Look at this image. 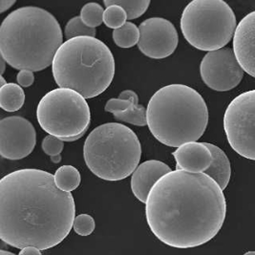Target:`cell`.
Returning a JSON list of instances; mask_svg holds the SVG:
<instances>
[{
	"label": "cell",
	"instance_id": "obj_1",
	"mask_svg": "<svg viewBox=\"0 0 255 255\" xmlns=\"http://www.w3.org/2000/svg\"><path fill=\"white\" fill-rule=\"evenodd\" d=\"M75 214L73 195L47 171L24 168L0 181V238L11 247L46 251L58 246L71 232Z\"/></svg>",
	"mask_w": 255,
	"mask_h": 255
},
{
	"label": "cell",
	"instance_id": "obj_29",
	"mask_svg": "<svg viewBox=\"0 0 255 255\" xmlns=\"http://www.w3.org/2000/svg\"><path fill=\"white\" fill-rule=\"evenodd\" d=\"M120 100H125V101H131L136 105H139V97L138 95L135 93L132 90H125L119 96Z\"/></svg>",
	"mask_w": 255,
	"mask_h": 255
},
{
	"label": "cell",
	"instance_id": "obj_16",
	"mask_svg": "<svg viewBox=\"0 0 255 255\" xmlns=\"http://www.w3.org/2000/svg\"><path fill=\"white\" fill-rule=\"evenodd\" d=\"M212 154V162L209 169L205 171V174L212 178L222 188L226 189L232 177L231 162L226 153L212 143L205 142Z\"/></svg>",
	"mask_w": 255,
	"mask_h": 255
},
{
	"label": "cell",
	"instance_id": "obj_5",
	"mask_svg": "<svg viewBox=\"0 0 255 255\" xmlns=\"http://www.w3.org/2000/svg\"><path fill=\"white\" fill-rule=\"evenodd\" d=\"M111 50L96 37L81 36L66 40L52 64L59 88L71 89L85 100L98 97L110 86L115 76Z\"/></svg>",
	"mask_w": 255,
	"mask_h": 255
},
{
	"label": "cell",
	"instance_id": "obj_18",
	"mask_svg": "<svg viewBox=\"0 0 255 255\" xmlns=\"http://www.w3.org/2000/svg\"><path fill=\"white\" fill-rule=\"evenodd\" d=\"M54 177L57 186L65 192H71L77 189L81 184V173L72 165L60 166L56 171Z\"/></svg>",
	"mask_w": 255,
	"mask_h": 255
},
{
	"label": "cell",
	"instance_id": "obj_31",
	"mask_svg": "<svg viewBox=\"0 0 255 255\" xmlns=\"http://www.w3.org/2000/svg\"><path fill=\"white\" fill-rule=\"evenodd\" d=\"M13 4H15V0H1L0 1V12L3 13L8 9H10Z\"/></svg>",
	"mask_w": 255,
	"mask_h": 255
},
{
	"label": "cell",
	"instance_id": "obj_30",
	"mask_svg": "<svg viewBox=\"0 0 255 255\" xmlns=\"http://www.w3.org/2000/svg\"><path fill=\"white\" fill-rule=\"evenodd\" d=\"M18 255H42L40 251L36 248H33V247H28L25 248L23 250H20V253Z\"/></svg>",
	"mask_w": 255,
	"mask_h": 255
},
{
	"label": "cell",
	"instance_id": "obj_13",
	"mask_svg": "<svg viewBox=\"0 0 255 255\" xmlns=\"http://www.w3.org/2000/svg\"><path fill=\"white\" fill-rule=\"evenodd\" d=\"M233 52L242 69L255 78V11L247 14L237 25Z\"/></svg>",
	"mask_w": 255,
	"mask_h": 255
},
{
	"label": "cell",
	"instance_id": "obj_19",
	"mask_svg": "<svg viewBox=\"0 0 255 255\" xmlns=\"http://www.w3.org/2000/svg\"><path fill=\"white\" fill-rule=\"evenodd\" d=\"M112 35L117 46L121 48H131L139 43V28L130 21L127 22L120 29L114 30Z\"/></svg>",
	"mask_w": 255,
	"mask_h": 255
},
{
	"label": "cell",
	"instance_id": "obj_4",
	"mask_svg": "<svg viewBox=\"0 0 255 255\" xmlns=\"http://www.w3.org/2000/svg\"><path fill=\"white\" fill-rule=\"evenodd\" d=\"M146 121L154 138L164 145L180 147L204 135L209 109L195 89L185 84H169L151 97Z\"/></svg>",
	"mask_w": 255,
	"mask_h": 255
},
{
	"label": "cell",
	"instance_id": "obj_34",
	"mask_svg": "<svg viewBox=\"0 0 255 255\" xmlns=\"http://www.w3.org/2000/svg\"><path fill=\"white\" fill-rule=\"evenodd\" d=\"M0 80H1V83H0V84H1V87H2V86H4V85H6V84L8 83V82H6L5 80H4L3 76H1V77H0Z\"/></svg>",
	"mask_w": 255,
	"mask_h": 255
},
{
	"label": "cell",
	"instance_id": "obj_14",
	"mask_svg": "<svg viewBox=\"0 0 255 255\" xmlns=\"http://www.w3.org/2000/svg\"><path fill=\"white\" fill-rule=\"evenodd\" d=\"M176 170L205 173L212 162V154L205 142H188L173 152Z\"/></svg>",
	"mask_w": 255,
	"mask_h": 255
},
{
	"label": "cell",
	"instance_id": "obj_6",
	"mask_svg": "<svg viewBox=\"0 0 255 255\" xmlns=\"http://www.w3.org/2000/svg\"><path fill=\"white\" fill-rule=\"evenodd\" d=\"M87 167L105 181H121L134 173L141 157L136 133L119 123H108L92 130L83 146Z\"/></svg>",
	"mask_w": 255,
	"mask_h": 255
},
{
	"label": "cell",
	"instance_id": "obj_32",
	"mask_svg": "<svg viewBox=\"0 0 255 255\" xmlns=\"http://www.w3.org/2000/svg\"><path fill=\"white\" fill-rule=\"evenodd\" d=\"M0 61H1V76H3L5 69H6V60L3 58V57L0 58Z\"/></svg>",
	"mask_w": 255,
	"mask_h": 255
},
{
	"label": "cell",
	"instance_id": "obj_15",
	"mask_svg": "<svg viewBox=\"0 0 255 255\" xmlns=\"http://www.w3.org/2000/svg\"><path fill=\"white\" fill-rule=\"evenodd\" d=\"M171 171V168L161 161L150 160L142 162L131 177L133 194L141 203L145 204L152 187L162 177Z\"/></svg>",
	"mask_w": 255,
	"mask_h": 255
},
{
	"label": "cell",
	"instance_id": "obj_26",
	"mask_svg": "<svg viewBox=\"0 0 255 255\" xmlns=\"http://www.w3.org/2000/svg\"><path fill=\"white\" fill-rule=\"evenodd\" d=\"M95 220L89 214H80L74 221V231L80 236H88L95 231Z\"/></svg>",
	"mask_w": 255,
	"mask_h": 255
},
{
	"label": "cell",
	"instance_id": "obj_33",
	"mask_svg": "<svg viewBox=\"0 0 255 255\" xmlns=\"http://www.w3.org/2000/svg\"><path fill=\"white\" fill-rule=\"evenodd\" d=\"M0 255H13L12 253H10L8 251H4V250H1L0 251Z\"/></svg>",
	"mask_w": 255,
	"mask_h": 255
},
{
	"label": "cell",
	"instance_id": "obj_8",
	"mask_svg": "<svg viewBox=\"0 0 255 255\" xmlns=\"http://www.w3.org/2000/svg\"><path fill=\"white\" fill-rule=\"evenodd\" d=\"M37 122L46 133L63 140L81 138L89 128L90 107L74 90L57 88L46 95L36 108Z\"/></svg>",
	"mask_w": 255,
	"mask_h": 255
},
{
	"label": "cell",
	"instance_id": "obj_23",
	"mask_svg": "<svg viewBox=\"0 0 255 255\" xmlns=\"http://www.w3.org/2000/svg\"><path fill=\"white\" fill-rule=\"evenodd\" d=\"M114 118L119 122L128 123L137 127H145L147 125L146 110L145 107L141 105L134 106L127 112L115 114Z\"/></svg>",
	"mask_w": 255,
	"mask_h": 255
},
{
	"label": "cell",
	"instance_id": "obj_24",
	"mask_svg": "<svg viewBox=\"0 0 255 255\" xmlns=\"http://www.w3.org/2000/svg\"><path fill=\"white\" fill-rule=\"evenodd\" d=\"M128 14L126 11L118 6V5H112L106 7L104 13V23L111 29H120L125 24L127 23Z\"/></svg>",
	"mask_w": 255,
	"mask_h": 255
},
{
	"label": "cell",
	"instance_id": "obj_2",
	"mask_svg": "<svg viewBox=\"0 0 255 255\" xmlns=\"http://www.w3.org/2000/svg\"><path fill=\"white\" fill-rule=\"evenodd\" d=\"M226 214L222 188L205 173L171 171L152 187L145 203L151 232L176 249L208 243L220 232Z\"/></svg>",
	"mask_w": 255,
	"mask_h": 255
},
{
	"label": "cell",
	"instance_id": "obj_35",
	"mask_svg": "<svg viewBox=\"0 0 255 255\" xmlns=\"http://www.w3.org/2000/svg\"><path fill=\"white\" fill-rule=\"evenodd\" d=\"M244 255H255V252H248L247 254H245Z\"/></svg>",
	"mask_w": 255,
	"mask_h": 255
},
{
	"label": "cell",
	"instance_id": "obj_28",
	"mask_svg": "<svg viewBox=\"0 0 255 255\" xmlns=\"http://www.w3.org/2000/svg\"><path fill=\"white\" fill-rule=\"evenodd\" d=\"M16 80H17V83H18L19 86H21V87H29L35 81L34 72L29 71V70L19 71V73L17 74Z\"/></svg>",
	"mask_w": 255,
	"mask_h": 255
},
{
	"label": "cell",
	"instance_id": "obj_10",
	"mask_svg": "<svg viewBox=\"0 0 255 255\" xmlns=\"http://www.w3.org/2000/svg\"><path fill=\"white\" fill-rule=\"evenodd\" d=\"M201 78L210 89L226 92L235 88L243 80L244 70L234 52L222 48L209 52L201 61Z\"/></svg>",
	"mask_w": 255,
	"mask_h": 255
},
{
	"label": "cell",
	"instance_id": "obj_17",
	"mask_svg": "<svg viewBox=\"0 0 255 255\" xmlns=\"http://www.w3.org/2000/svg\"><path fill=\"white\" fill-rule=\"evenodd\" d=\"M25 103V94L21 86L15 83H7L0 87V106L7 112L19 110Z\"/></svg>",
	"mask_w": 255,
	"mask_h": 255
},
{
	"label": "cell",
	"instance_id": "obj_21",
	"mask_svg": "<svg viewBox=\"0 0 255 255\" xmlns=\"http://www.w3.org/2000/svg\"><path fill=\"white\" fill-rule=\"evenodd\" d=\"M105 10L99 3H87L81 11V16L84 24L90 28H96L104 22Z\"/></svg>",
	"mask_w": 255,
	"mask_h": 255
},
{
	"label": "cell",
	"instance_id": "obj_12",
	"mask_svg": "<svg viewBox=\"0 0 255 255\" xmlns=\"http://www.w3.org/2000/svg\"><path fill=\"white\" fill-rule=\"evenodd\" d=\"M139 51L146 57L162 59L171 56L179 43L174 25L162 17H151L139 24Z\"/></svg>",
	"mask_w": 255,
	"mask_h": 255
},
{
	"label": "cell",
	"instance_id": "obj_25",
	"mask_svg": "<svg viewBox=\"0 0 255 255\" xmlns=\"http://www.w3.org/2000/svg\"><path fill=\"white\" fill-rule=\"evenodd\" d=\"M44 153L51 157V161L58 163L61 161L60 153L64 148V141L54 136H46L41 143Z\"/></svg>",
	"mask_w": 255,
	"mask_h": 255
},
{
	"label": "cell",
	"instance_id": "obj_3",
	"mask_svg": "<svg viewBox=\"0 0 255 255\" xmlns=\"http://www.w3.org/2000/svg\"><path fill=\"white\" fill-rule=\"evenodd\" d=\"M62 44L63 35L57 18L42 8L16 9L0 26V54L14 69H46Z\"/></svg>",
	"mask_w": 255,
	"mask_h": 255
},
{
	"label": "cell",
	"instance_id": "obj_22",
	"mask_svg": "<svg viewBox=\"0 0 255 255\" xmlns=\"http://www.w3.org/2000/svg\"><path fill=\"white\" fill-rule=\"evenodd\" d=\"M65 36L68 39L75 38V37H81V36H96V28H90L86 26L82 21L81 16H75L71 18L66 24L64 29Z\"/></svg>",
	"mask_w": 255,
	"mask_h": 255
},
{
	"label": "cell",
	"instance_id": "obj_7",
	"mask_svg": "<svg viewBox=\"0 0 255 255\" xmlns=\"http://www.w3.org/2000/svg\"><path fill=\"white\" fill-rule=\"evenodd\" d=\"M236 28L235 13L223 0H193L181 17V30L186 41L201 51L225 48Z\"/></svg>",
	"mask_w": 255,
	"mask_h": 255
},
{
	"label": "cell",
	"instance_id": "obj_11",
	"mask_svg": "<svg viewBox=\"0 0 255 255\" xmlns=\"http://www.w3.org/2000/svg\"><path fill=\"white\" fill-rule=\"evenodd\" d=\"M36 133L34 126L23 117L12 116L0 121V155L17 161L29 156L35 148Z\"/></svg>",
	"mask_w": 255,
	"mask_h": 255
},
{
	"label": "cell",
	"instance_id": "obj_9",
	"mask_svg": "<svg viewBox=\"0 0 255 255\" xmlns=\"http://www.w3.org/2000/svg\"><path fill=\"white\" fill-rule=\"evenodd\" d=\"M224 129L232 149L255 161V90L232 100L224 115Z\"/></svg>",
	"mask_w": 255,
	"mask_h": 255
},
{
	"label": "cell",
	"instance_id": "obj_27",
	"mask_svg": "<svg viewBox=\"0 0 255 255\" xmlns=\"http://www.w3.org/2000/svg\"><path fill=\"white\" fill-rule=\"evenodd\" d=\"M137 106L133 102L131 101H125V100H120L118 99H110L106 105H105V110L106 112L112 113L113 115L122 113V112H127L132 107Z\"/></svg>",
	"mask_w": 255,
	"mask_h": 255
},
{
	"label": "cell",
	"instance_id": "obj_20",
	"mask_svg": "<svg viewBox=\"0 0 255 255\" xmlns=\"http://www.w3.org/2000/svg\"><path fill=\"white\" fill-rule=\"evenodd\" d=\"M105 6L118 5L122 7L128 14V19H136L141 16L144 12L147 11L150 1L149 0H105Z\"/></svg>",
	"mask_w": 255,
	"mask_h": 255
}]
</instances>
